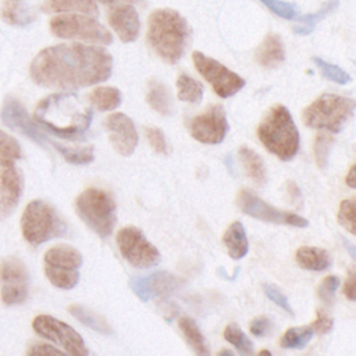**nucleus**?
Masks as SVG:
<instances>
[{"mask_svg": "<svg viewBox=\"0 0 356 356\" xmlns=\"http://www.w3.org/2000/svg\"><path fill=\"white\" fill-rule=\"evenodd\" d=\"M113 57L100 46L63 43L43 49L31 63L32 79L44 88L78 89L106 81Z\"/></svg>", "mask_w": 356, "mask_h": 356, "instance_id": "1", "label": "nucleus"}, {"mask_svg": "<svg viewBox=\"0 0 356 356\" xmlns=\"http://www.w3.org/2000/svg\"><path fill=\"white\" fill-rule=\"evenodd\" d=\"M33 118L47 132L78 140L90 127L92 110L75 93H53L36 104Z\"/></svg>", "mask_w": 356, "mask_h": 356, "instance_id": "2", "label": "nucleus"}, {"mask_svg": "<svg viewBox=\"0 0 356 356\" xmlns=\"http://www.w3.org/2000/svg\"><path fill=\"white\" fill-rule=\"evenodd\" d=\"M189 26L186 19L172 8H159L149 15L147 42L153 51L165 63H177L188 44Z\"/></svg>", "mask_w": 356, "mask_h": 356, "instance_id": "3", "label": "nucleus"}, {"mask_svg": "<svg viewBox=\"0 0 356 356\" xmlns=\"http://www.w3.org/2000/svg\"><path fill=\"white\" fill-rule=\"evenodd\" d=\"M257 136L264 147L281 160H291L299 149V132L288 108L273 106L257 128Z\"/></svg>", "mask_w": 356, "mask_h": 356, "instance_id": "4", "label": "nucleus"}, {"mask_svg": "<svg viewBox=\"0 0 356 356\" xmlns=\"http://www.w3.org/2000/svg\"><path fill=\"white\" fill-rule=\"evenodd\" d=\"M21 231L24 239L36 246L64 235L67 224L53 206L36 199L29 202L22 213Z\"/></svg>", "mask_w": 356, "mask_h": 356, "instance_id": "5", "label": "nucleus"}, {"mask_svg": "<svg viewBox=\"0 0 356 356\" xmlns=\"http://www.w3.org/2000/svg\"><path fill=\"white\" fill-rule=\"evenodd\" d=\"M353 110L355 100L339 95L325 93L303 110V122L310 128L339 132L352 117Z\"/></svg>", "mask_w": 356, "mask_h": 356, "instance_id": "6", "label": "nucleus"}, {"mask_svg": "<svg viewBox=\"0 0 356 356\" xmlns=\"http://www.w3.org/2000/svg\"><path fill=\"white\" fill-rule=\"evenodd\" d=\"M75 209L83 222L99 236L106 238L113 232L117 221L115 202L108 192L88 188L76 197Z\"/></svg>", "mask_w": 356, "mask_h": 356, "instance_id": "7", "label": "nucleus"}, {"mask_svg": "<svg viewBox=\"0 0 356 356\" xmlns=\"http://www.w3.org/2000/svg\"><path fill=\"white\" fill-rule=\"evenodd\" d=\"M43 263L44 274L54 286L71 289L78 284L82 256L75 248L68 245L53 246L44 253Z\"/></svg>", "mask_w": 356, "mask_h": 356, "instance_id": "8", "label": "nucleus"}, {"mask_svg": "<svg viewBox=\"0 0 356 356\" xmlns=\"http://www.w3.org/2000/svg\"><path fill=\"white\" fill-rule=\"evenodd\" d=\"M50 31L63 39H79L96 44H110L111 33L93 17L64 14L50 19Z\"/></svg>", "mask_w": 356, "mask_h": 356, "instance_id": "9", "label": "nucleus"}, {"mask_svg": "<svg viewBox=\"0 0 356 356\" xmlns=\"http://www.w3.org/2000/svg\"><path fill=\"white\" fill-rule=\"evenodd\" d=\"M192 60L197 72L213 86L220 97H229L245 86V79L242 76L228 70L217 60L200 51H193Z\"/></svg>", "mask_w": 356, "mask_h": 356, "instance_id": "10", "label": "nucleus"}, {"mask_svg": "<svg viewBox=\"0 0 356 356\" xmlns=\"http://www.w3.org/2000/svg\"><path fill=\"white\" fill-rule=\"evenodd\" d=\"M32 328L40 337L57 343L64 352L74 356H86L89 350L82 337L67 323L47 314H39L32 321Z\"/></svg>", "mask_w": 356, "mask_h": 356, "instance_id": "11", "label": "nucleus"}, {"mask_svg": "<svg viewBox=\"0 0 356 356\" xmlns=\"http://www.w3.org/2000/svg\"><path fill=\"white\" fill-rule=\"evenodd\" d=\"M117 245L122 257L138 268L157 266L161 260L160 252L145 238L136 227H125L117 234Z\"/></svg>", "mask_w": 356, "mask_h": 356, "instance_id": "12", "label": "nucleus"}, {"mask_svg": "<svg viewBox=\"0 0 356 356\" xmlns=\"http://www.w3.org/2000/svg\"><path fill=\"white\" fill-rule=\"evenodd\" d=\"M236 204L238 207L248 216L266 221L273 224H281V225H292V227H307L309 222L305 217L298 216L295 213H289L285 210H280L260 197H257L254 193H252L248 189H241L236 196Z\"/></svg>", "mask_w": 356, "mask_h": 356, "instance_id": "13", "label": "nucleus"}, {"mask_svg": "<svg viewBox=\"0 0 356 356\" xmlns=\"http://www.w3.org/2000/svg\"><path fill=\"white\" fill-rule=\"evenodd\" d=\"M0 295L7 306L22 303L28 295V271L15 256H7L0 261Z\"/></svg>", "mask_w": 356, "mask_h": 356, "instance_id": "14", "label": "nucleus"}, {"mask_svg": "<svg viewBox=\"0 0 356 356\" xmlns=\"http://www.w3.org/2000/svg\"><path fill=\"white\" fill-rule=\"evenodd\" d=\"M191 135L207 145H217L224 140L228 132V122L225 111L220 104L211 106L203 114L196 115L189 124Z\"/></svg>", "mask_w": 356, "mask_h": 356, "instance_id": "15", "label": "nucleus"}, {"mask_svg": "<svg viewBox=\"0 0 356 356\" xmlns=\"http://www.w3.org/2000/svg\"><path fill=\"white\" fill-rule=\"evenodd\" d=\"M1 120L11 129L28 136L38 145H50L51 140L44 135L43 131L39 129V125L31 120L24 106L13 97H7L3 103L1 108Z\"/></svg>", "mask_w": 356, "mask_h": 356, "instance_id": "16", "label": "nucleus"}, {"mask_svg": "<svg viewBox=\"0 0 356 356\" xmlns=\"http://www.w3.org/2000/svg\"><path fill=\"white\" fill-rule=\"evenodd\" d=\"M179 285V278L165 271L153 273L146 277H136L131 281L132 291L143 302H147L154 298L168 296L175 289H178Z\"/></svg>", "mask_w": 356, "mask_h": 356, "instance_id": "17", "label": "nucleus"}, {"mask_svg": "<svg viewBox=\"0 0 356 356\" xmlns=\"http://www.w3.org/2000/svg\"><path fill=\"white\" fill-rule=\"evenodd\" d=\"M106 128L114 149L120 154L129 156L134 153L138 145V134L132 120L128 115L122 113L108 115L106 120Z\"/></svg>", "mask_w": 356, "mask_h": 356, "instance_id": "18", "label": "nucleus"}, {"mask_svg": "<svg viewBox=\"0 0 356 356\" xmlns=\"http://www.w3.org/2000/svg\"><path fill=\"white\" fill-rule=\"evenodd\" d=\"M22 175L14 164L0 167V218L8 217L22 195Z\"/></svg>", "mask_w": 356, "mask_h": 356, "instance_id": "19", "label": "nucleus"}, {"mask_svg": "<svg viewBox=\"0 0 356 356\" xmlns=\"http://www.w3.org/2000/svg\"><path fill=\"white\" fill-rule=\"evenodd\" d=\"M108 24L125 43L134 42L139 36L140 21L136 10L131 4H117L108 13Z\"/></svg>", "mask_w": 356, "mask_h": 356, "instance_id": "20", "label": "nucleus"}, {"mask_svg": "<svg viewBox=\"0 0 356 356\" xmlns=\"http://www.w3.org/2000/svg\"><path fill=\"white\" fill-rule=\"evenodd\" d=\"M285 58L282 40L275 33H268L256 50V60L264 68H275Z\"/></svg>", "mask_w": 356, "mask_h": 356, "instance_id": "21", "label": "nucleus"}, {"mask_svg": "<svg viewBox=\"0 0 356 356\" xmlns=\"http://www.w3.org/2000/svg\"><path fill=\"white\" fill-rule=\"evenodd\" d=\"M146 102L149 106L161 115H170L172 113V97L168 86L157 78H152L147 82Z\"/></svg>", "mask_w": 356, "mask_h": 356, "instance_id": "22", "label": "nucleus"}, {"mask_svg": "<svg viewBox=\"0 0 356 356\" xmlns=\"http://www.w3.org/2000/svg\"><path fill=\"white\" fill-rule=\"evenodd\" d=\"M222 243L227 248V252L231 259L239 260L246 256L249 243L243 225L239 221H234L222 235Z\"/></svg>", "mask_w": 356, "mask_h": 356, "instance_id": "23", "label": "nucleus"}, {"mask_svg": "<svg viewBox=\"0 0 356 356\" xmlns=\"http://www.w3.org/2000/svg\"><path fill=\"white\" fill-rule=\"evenodd\" d=\"M42 10L46 13H82L97 17L96 0H44Z\"/></svg>", "mask_w": 356, "mask_h": 356, "instance_id": "24", "label": "nucleus"}, {"mask_svg": "<svg viewBox=\"0 0 356 356\" xmlns=\"http://www.w3.org/2000/svg\"><path fill=\"white\" fill-rule=\"evenodd\" d=\"M296 263L305 270L323 271L331 266V257L327 250L312 246H302L295 253Z\"/></svg>", "mask_w": 356, "mask_h": 356, "instance_id": "25", "label": "nucleus"}, {"mask_svg": "<svg viewBox=\"0 0 356 356\" xmlns=\"http://www.w3.org/2000/svg\"><path fill=\"white\" fill-rule=\"evenodd\" d=\"M68 312L79 323H82L83 325L92 328V330H95V331H97L100 334H111V331H113L111 327L108 325L107 320L102 314H99V313H96V312H93V310H90V309H88L85 306L71 305L68 307Z\"/></svg>", "mask_w": 356, "mask_h": 356, "instance_id": "26", "label": "nucleus"}, {"mask_svg": "<svg viewBox=\"0 0 356 356\" xmlns=\"http://www.w3.org/2000/svg\"><path fill=\"white\" fill-rule=\"evenodd\" d=\"M239 159L248 174V177L257 185H264L266 182V168L261 157L252 149L242 146L239 149Z\"/></svg>", "mask_w": 356, "mask_h": 356, "instance_id": "27", "label": "nucleus"}, {"mask_svg": "<svg viewBox=\"0 0 356 356\" xmlns=\"http://www.w3.org/2000/svg\"><path fill=\"white\" fill-rule=\"evenodd\" d=\"M89 102L100 111H110L121 104V93L113 86H100L92 90Z\"/></svg>", "mask_w": 356, "mask_h": 356, "instance_id": "28", "label": "nucleus"}, {"mask_svg": "<svg viewBox=\"0 0 356 356\" xmlns=\"http://www.w3.org/2000/svg\"><path fill=\"white\" fill-rule=\"evenodd\" d=\"M179 330L182 331L188 345L192 348V350L196 355H209V349L207 345L204 342V338L197 327V324L191 318V317H182L178 321Z\"/></svg>", "mask_w": 356, "mask_h": 356, "instance_id": "29", "label": "nucleus"}, {"mask_svg": "<svg viewBox=\"0 0 356 356\" xmlns=\"http://www.w3.org/2000/svg\"><path fill=\"white\" fill-rule=\"evenodd\" d=\"M338 7V0H328L325 1L317 11L310 13V14H305L302 17H299V22L300 25L293 26V32L296 35H309L314 26L328 14H331L335 8Z\"/></svg>", "mask_w": 356, "mask_h": 356, "instance_id": "30", "label": "nucleus"}, {"mask_svg": "<svg viewBox=\"0 0 356 356\" xmlns=\"http://www.w3.org/2000/svg\"><path fill=\"white\" fill-rule=\"evenodd\" d=\"M177 89H178V99L186 103H196L203 96L202 83L186 74H181L177 78Z\"/></svg>", "mask_w": 356, "mask_h": 356, "instance_id": "31", "label": "nucleus"}, {"mask_svg": "<svg viewBox=\"0 0 356 356\" xmlns=\"http://www.w3.org/2000/svg\"><path fill=\"white\" fill-rule=\"evenodd\" d=\"M3 19L10 25L25 26L35 19V14L15 1H7L1 8Z\"/></svg>", "mask_w": 356, "mask_h": 356, "instance_id": "32", "label": "nucleus"}, {"mask_svg": "<svg viewBox=\"0 0 356 356\" xmlns=\"http://www.w3.org/2000/svg\"><path fill=\"white\" fill-rule=\"evenodd\" d=\"M312 337H313V330L310 325L292 327L284 332L280 343L285 349H300L309 343Z\"/></svg>", "mask_w": 356, "mask_h": 356, "instance_id": "33", "label": "nucleus"}, {"mask_svg": "<svg viewBox=\"0 0 356 356\" xmlns=\"http://www.w3.org/2000/svg\"><path fill=\"white\" fill-rule=\"evenodd\" d=\"M51 146L71 164H88L95 159L93 147H71L51 140Z\"/></svg>", "mask_w": 356, "mask_h": 356, "instance_id": "34", "label": "nucleus"}, {"mask_svg": "<svg viewBox=\"0 0 356 356\" xmlns=\"http://www.w3.org/2000/svg\"><path fill=\"white\" fill-rule=\"evenodd\" d=\"M21 157V147L15 138L0 129V167L14 164Z\"/></svg>", "mask_w": 356, "mask_h": 356, "instance_id": "35", "label": "nucleus"}, {"mask_svg": "<svg viewBox=\"0 0 356 356\" xmlns=\"http://www.w3.org/2000/svg\"><path fill=\"white\" fill-rule=\"evenodd\" d=\"M224 338L227 342L234 345L239 353L252 355L253 345L252 341L245 335V332L236 324H228L224 330Z\"/></svg>", "mask_w": 356, "mask_h": 356, "instance_id": "36", "label": "nucleus"}, {"mask_svg": "<svg viewBox=\"0 0 356 356\" xmlns=\"http://www.w3.org/2000/svg\"><path fill=\"white\" fill-rule=\"evenodd\" d=\"M334 143V138L330 134H318L314 139L313 145V154L314 160L318 168H324L328 161V154L331 150V146Z\"/></svg>", "mask_w": 356, "mask_h": 356, "instance_id": "37", "label": "nucleus"}, {"mask_svg": "<svg viewBox=\"0 0 356 356\" xmlns=\"http://www.w3.org/2000/svg\"><path fill=\"white\" fill-rule=\"evenodd\" d=\"M313 61H314V64L318 67V70L321 71V74L327 79H330L332 82H337L339 85H345V83L350 82V79H352L350 75L346 71H343L342 68H339L338 65L330 64V63H327V61H324V60H321L318 57H314Z\"/></svg>", "mask_w": 356, "mask_h": 356, "instance_id": "38", "label": "nucleus"}, {"mask_svg": "<svg viewBox=\"0 0 356 356\" xmlns=\"http://www.w3.org/2000/svg\"><path fill=\"white\" fill-rule=\"evenodd\" d=\"M338 221L339 224L348 229L352 235L356 232V222H355V199L349 197L341 202L338 210Z\"/></svg>", "mask_w": 356, "mask_h": 356, "instance_id": "39", "label": "nucleus"}, {"mask_svg": "<svg viewBox=\"0 0 356 356\" xmlns=\"http://www.w3.org/2000/svg\"><path fill=\"white\" fill-rule=\"evenodd\" d=\"M268 10L285 19H293L298 15L296 6L282 0H260Z\"/></svg>", "mask_w": 356, "mask_h": 356, "instance_id": "40", "label": "nucleus"}, {"mask_svg": "<svg viewBox=\"0 0 356 356\" xmlns=\"http://www.w3.org/2000/svg\"><path fill=\"white\" fill-rule=\"evenodd\" d=\"M339 286V278L337 275H327L317 288V295L325 303H331L335 296V291Z\"/></svg>", "mask_w": 356, "mask_h": 356, "instance_id": "41", "label": "nucleus"}, {"mask_svg": "<svg viewBox=\"0 0 356 356\" xmlns=\"http://www.w3.org/2000/svg\"><path fill=\"white\" fill-rule=\"evenodd\" d=\"M145 132H146V138H147V142L152 146V149L156 153L167 154L168 149H167V142H165L163 131L156 127H149V128H146Z\"/></svg>", "mask_w": 356, "mask_h": 356, "instance_id": "42", "label": "nucleus"}, {"mask_svg": "<svg viewBox=\"0 0 356 356\" xmlns=\"http://www.w3.org/2000/svg\"><path fill=\"white\" fill-rule=\"evenodd\" d=\"M263 289H264V293L267 295V298L270 300H273L277 306H280L281 309H284L285 312L291 313L292 314V309H291V305H289V300L286 299V296L274 285L271 284H264L263 285Z\"/></svg>", "mask_w": 356, "mask_h": 356, "instance_id": "43", "label": "nucleus"}, {"mask_svg": "<svg viewBox=\"0 0 356 356\" xmlns=\"http://www.w3.org/2000/svg\"><path fill=\"white\" fill-rule=\"evenodd\" d=\"M332 325H334V320H332L328 314H325V313H323V312L318 310V312H317V318L313 321V324H312L310 327H312L313 332L325 334V332L331 331Z\"/></svg>", "mask_w": 356, "mask_h": 356, "instance_id": "44", "label": "nucleus"}, {"mask_svg": "<svg viewBox=\"0 0 356 356\" xmlns=\"http://www.w3.org/2000/svg\"><path fill=\"white\" fill-rule=\"evenodd\" d=\"M271 328V321L267 317H257L252 320L249 330L254 337H263L266 335Z\"/></svg>", "mask_w": 356, "mask_h": 356, "instance_id": "45", "label": "nucleus"}, {"mask_svg": "<svg viewBox=\"0 0 356 356\" xmlns=\"http://www.w3.org/2000/svg\"><path fill=\"white\" fill-rule=\"evenodd\" d=\"M26 353L28 355H63L64 352L47 343H32L26 350Z\"/></svg>", "mask_w": 356, "mask_h": 356, "instance_id": "46", "label": "nucleus"}, {"mask_svg": "<svg viewBox=\"0 0 356 356\" xmlns=\"http://www.w3.org/2000/svg\"><path fill=\"white\" fill-rule=\"evenodd\" d=\"M355 280H356V274L353 270H349L348 277L345 280L343 284V293L349 300H355L356 298V285H355Z\"/></svg>", "mask_w": 356, "mask_h": 356, "instance_id": "47", "label": "nucleus"}, {"mask_svg": "<svg viewBox=\"0 0 356 356\" xmlns=\"http://www.w3.org/2000/svg\"><path fill=\"white\" fill-rule=\"evenodd\" d=\"M345 181H346L348 186H350V188H355V185H356V177H355V164H353V165L349 168V172H348V175H346Z\"/></svg>", "mask_w": 356, "mask_h": 356, "instance_id": "48", "label": "nucleus"}, {"mask_svg": "<svg viewBox=\"0 0 356 356\" xmlns=\"http://www.w3.org/2000/svg\"><path fill=\"white\" fill-rule=\"evenodd\" d=\"M120 1H136V0H100L103 4H117Z\"/></svg>", "mask_w": 356, "mask_h": 356, "instance_id": "49", "label": "nucleus"}, {"mask_svg": "<svg viewBox=\"0 0 356 356\" xmlns=\"http://www.w3.org/2000/svg\"><path fill=\"white\" fill-rule=\"evenodd\" d=\"M218 355H232V352H231V350L224 349V350H220V352H218Z\"/></svg>", "mask_w": 356, "mask_h": 356, "instance_id": "50", "label": "nucleus"}, {"mask_svg": "<svg viewBox=\"0 0 356 356\" xmlns=\"http://www.w3.org/2000/svg\"><path fill=\"white\" fill-rule=\"evenodd\" d=\"M259 355H270V352H268V350H266V349H264V350H261V352H260V353H259Z\"/></svg>", "mask_w": 356, "mask_h": 356, "instance_id": "51", "label": "nucleus"}]
</instances>
